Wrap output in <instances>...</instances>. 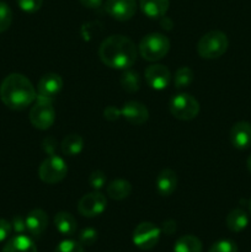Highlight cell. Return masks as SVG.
<instances>
[{"instance_id":"5b68a950","label":"cell","mask_w":251,"mask_h":252,"mask_svg":"<svg viewBox=\"0 0 251 252\" xmlns=\"http://www.w3.org/2000/svg\"><path fill=\"white\" fill-rule=\"evenodd\" d=\"M56 121V110L53 107V100L36 96L33 107L30 111V122L34 128L46 130L53 126Z\"/></svg>"},{"instance_id":"44dd1931","label":"cell","mask_w":251,"mask_h":252,"mask_svg":"<svg viewBox=\"0 0 251 252\" xmlns=\"http://www.w3.org/2000/svg\"><path fill=\"white\" fill-rule=\"evenodd\" d=\"M226 226L233 233H240L245 230L246 226L249 225V217L245 211L240 208H235L228 213L225 218Z\"/></svg>"},{"instance_id":"4fadbf2b","label":"cell","mask_w":251,"mask_h":252,"mask_svg":"<svg viewBox=\"0 0 251 252\" xmlns=\"http://www.w3.org/2000/svg\"><path fill=\"white\" fill-rule=\"evenodd\" d=\"M63 89V79L59 74L48 73L43 75L37 86V96L54 100L57 95Z\"/></svg>"},{"instance_id":"7c38bea8","label":"cell","mask_w":251,"mask_h":252,"mask_svg":"<svg viewBox=\"0 0 251 252\" xmlns=\"http://www.w3.org/2000/svg\"><path fill=\"white\" fill-rule=\"evenodd\" d=\"M121 115L133 126H140L149 118V111L139 101H127L121 108Z\"/></svg>"},{"instance_id":"277c9868","label":"cell","mask_w":251,"mask_h":252,"mask_svg":"<svg viewBox=\"0 0 251 252\" xmlns=\"http://www.w3.org/2000/svg\"><path fill=\"white\" fill-rule=\"evenodd\" d=\"M139 53L145 61L157 62L161 61L170 51V41L166 36L161 33H149L140 41Z\"/></svg>"},{"instance_id":"d590c367","label":"cell","mask_w":251,"mask_h":252,"mask_svg":"<svg viewBox=\"0 0 251 252\" xmlns=\"http://www.w3.org/2000/svg\"><path fill=\"white\" fill-rule=\"evenodd\" d=\"M80 4L83 5L84 7H88V9H98V7L102 6L103 0H79Z\"/></svg>"},{"instance_id":"5bb4252c","label":"cell","mask_w":251,"mask_h":252,"mask_svg":"<svg viewBox=\"0 0 251 252\" xmlns=\"http://www.w3.org/2000/svg\"><path fill=\"white\" fill-rule=\"evenodd\" d=\"M230 143L239 150H245L251 147V123L246 121L236 122L230 129Z\"/></svg>"},{"instance_id":"9a60e30c","label":"cell","mask_w":251,"mask_h":252,"mask_svg":"<svg viewBox=\"0 0 251 252\" xmlns=\"http://www.w3.org/2000/svg\"><path fill=\"white\" fill-rule=\"evenodd\" d=\"M25 220H26L27 233L34 239L39 238L48 226V216L43 209L36 208L31 211L27 214Z\"/></svg>"},{"instance_id":"3957f363","label":"cell","mask_w":251,"mask_h":252,"mask_svg":"<svg viewBox=\"0 0 251 252\" xmlns=\"http://www.w3.org/2000/svg\"><path fill=\"white\" fill-rule=\"evenodd\" d=\"M229 47L228 37L219 30L207 32L197 43V52L204 59H216L223 56Z\"/></svg>"},{"instance_id":"d4e9b609","label":"cell","mask_w":251,"mask_h":252,"mask_svg":"<svg viewBox=\"0 0 251 252\" xmlns=\"http://www.w3.org/2000/svg\"><path fill=\"white\" fill-rule=\"evenodd\" d=\"M194 79V73L189 66H180L174 76V85L176 89L188 88Z\"/></svg>"},{"instance_id":"4dcf8cb0","label":"cell","mask_w":251,"mask_h":252,"mask_svg":"<svg viewBox=\"0 0 251 252\" xmlns=\"http://www.w3.org/2000/svg\"><path fill=\"white\" fill-rule=\"evenodd\" d=\"M16 2L22 11L27 14H33L41 9L43 0H16Z\"/></svg>"},{"instance_id":"7a4b0ae2","label":"cell","mask_w":251,"mask_h":252,"mask_svg":"<svg viewBox=\"0 0 251 252\" xmlns=\"http://www.w3.org/2000/svg\"><path fill=\"white\" fill-rule=\"evenodd\" d=\"M36 96L34 86L30 79L22 74H9L0 84V98L10 110H25L34 102Z\"/></svg>"},{"instance_id":"603a6c76","label":"cell","mask_w":251,"mask_h":252,"mask_svg":"<svg viewBox=\"0 0 251 252\" xmlns=\"http://www.w3.org/2000/svg\"><path fill=\"white\" fill-rule=\"evenodd\" d=\"M202 241L194 235H184L174 244V252H202Z\"/></svg>"},{"instance_id":"30bf717a","label":"cell","mask_w":251,"mask_h":252,"mask_svg":"<svg viewBox=\"0 0 251 252\" xmlns=\"http://www.w3.org/2000/svg\"><path fill=\"white\" fill-rule=\"evenodd\" d=\"M105 10L117 21H128L137 12L135 0H106Z\"/></svg>"},{"instance_id":"2e32d148","label":"cell","mask_w":251,"mask_h":252,"mask_svg":"<svg viewBox=\"0 0 251 252\" xmlns=\"http://www.w3.org/2000/svg\"><path fill=\"white\" fill-rule=\"evenodd\" d=\"M157 191L160 196L169 197L175 192L177 186V176L171 169H164L157 177L155 181Z\"/></svg>"},{"instance_id":"f1b7e54d","label":"cell","mask_w":251,"mask_h":252,"mask_svg":"<svg viewBox=\"0 0 251 252\" xmlns=\"http://www.w3.org/2000/svg\"><path fill=\"white\" fill-rule=\"evenodd\" d=\"M79 243L83 246H91L97 241V231L94 228H84L79 233Z\"/></svg>"},{"instance_id":"836d02e7","label":"cell","mask_w":251,"mask_h":252,"mask_svg":"<svg viewBox=\"0 0 251 252\" xmlns=\"http://www.w3.org/2000/svg\"><path fill=\"white\" fill-rule=\"evenodd\" d=\"M11 231H12L11 223H9V221L5 220V219L0 218V243L6 240V239L10 236V234H11Z\"/></svg>"},{"instance_id":"d6986e66","label":"cell","mask_w":251,"mask_h":252,"mask_svg":"<svg viewBox=\"0 0 251 252\" xmlns=\"http://www.w3.org/2000/svg\"><path fill=\"white\" fill-rule=\"evenodd\" d=\"M54 226L64 236H71L78 229V223L73 214L69 212H59L54 217Z\"/></svg>"},{"instance_id":"cb8c5ba5","label":"cell","mask_w":251,"mask_h":252,"mask_svg":"<svg viewBox=\"0 0 251 252\" xmlns=\"http://www.w3.org/2000/svg\"><path fill=\"white\" fill-rule=\"evenodd\" d=\"M120 83L123 90L129 94H134L140 89V76L137 71L126 69L122 75H121Z\"/></svg>"},{"instance_id":"484cf974","label":"cell","mask_w":251,"mask_h":252,"mask_svg":"<svg viewBox=\"0 0 251 252\" xmlns=\"http://www.w3.org/2000/svg\"><path fill=\"white\" fill-rule=\"evenodd\" d=\"M12 22V11L9 5L4 1H0V33L9 30Z\"/></svg>"},{"instance_id":"8fae6325","label":"cell","mask_w":251,"mask_h":252,"mask_svg":"<svg viewBox=\"0 0 251 252\" xmlns=\"http://www.w3.org/2000/svg\"><path fill=\"white\" fill-rule=\"evenodd\" d=\"M147 84L154 90H164L169 86L171 80V73L167 66L161 64H152L144 71Z\"/></svg>"},{"instance_id":"4316f807","label":"cell","mask_w":251,"mask_h":252,"mask_svg":"<svg viewBox=\"0 0 251 252\" xmlns=\"http://www.w3.org/2000/svg\"><path fill=\"white\" fill-rule=\"evenodd\" d=\"M208 252H238V246H236V244L233 240L221 239V240L216 241L209 248Z\"/></svg>"},{"instance_id":"6da1fadb","label":"cell","mask_w":251,"mask_h":252,"mask_svg":"<svg viewBox=\"0 0 251 252\" xmlns=\"http://www.w3.org/2000/svg\"><path fill=\"white\" fill-rule=\"evenodd\" d=\"M98 57L106 66L112 69H129L135 63L138 49L132 39L122 34H112L98 47Z\"/></svg>"},{"instance_id":"e0dca14e","label":"cell","mask_w":251,"mask_h":252,"mask_svg":"<svg viewBox=\"0 0 251 252\" xmlns=\"http://www.w3.org/2000/svg\"><path fill=\"white\" fill-rule=\"evenodd\" d=\"M170 0H139V7L149 19H161L166 15Z\"/></svg>"},{"instance_id":"1f68e13d","label":"cell","mask_w":251,"mask_h":252,"mask_svg":"<svg viewBox=\"0 0 251 252\" xmlns=\"http://www.w3.org/2000/svg\"><path fill=\"white\" fill-rule=\"evenodd\" d=\"M11 226H12V230H14L16 234H25L27 231L26 220H25L24 217L21 216H15L14 218H12Z\"/></svg>"},{"instance_id":"ba28073f","label":"cell","mask_w":251,"mask_h":252,"mask_svg":"<svg viewBox=\"0 0 251 252\" xmlns=\"http://www.w3.org/2000/svg\"><path fill=\"white\" fill-rule=\"evenodd\" d=\"M161 229L150 221H143L133 231V244L140 250H152L157 245Z\"/></svg>"},{"instance_id":"8d00e7d4","label":"cell","mask_w":251,"mask_h":252,"mask_svg":"<svg viewBox=\"0 0 251 252\" xmlns=\"http://www.w3.org/2000/svg\"><path fill=\"white\" fill-rule=\"evenodd\" d=\"M246 165H248V169H249V171L251 172V154H250V157L248 158V161H246Z\"/></svg>"},{"instance_id":"8992f818","label":"cell","mask_w":251,"mask_h":252,"mask_svg":"<svg viewBox=\"0 0 251 252\" xmlns=\"http://www.w3.org/2000/svg\"><path fill=\"white\" fill-rule=\"evenodd\" d=\"M68 174V166L63 158L52 154L38 167V176L44 184L56 185L63 181Z\"/></svg>"},{"instance_id":"e575fe53","label":"cell","mask_w":251,"mask_h":252,"mask_svg":"<svg viewBox=\"0 0 251 252\" xmlns=\"http://www.w3.org/2000/svg\"><path fill=\"white\" fill-rule=\"evenodd\" d=\"M160 229H161L162 233H165L166 235H172V234L176 233L177 224L176 221L172 220V219H167V220H165L164 223H162L161 228Z\"/></svg>"},{"instance_id":"9c48e42d","label":"cell","mask_w":251,"mask_h":252,"mask_svg":"<svg viewBox=\"0 0 251 252\" xmlns=\"http://www.w3.org/2000/svg\"><path fill=\"white\" fill-rule=\"evenodd\" d=\"M107 207V199L101 192L95 191L85 194L78 203V212L86 218H94L105 212Z\"/></svg>"},{"instance_id":"74e56055","label":"cell","mask_w":251,"mask_h":252,"mask_svg":"<svg viewBox=\"0 0 251 252\" xmlns=\"http://www.w3.org/2000/svg\"><path fill=\"white\" fill-rule=\"evenodd\" d=\"M249 209H250V213H251V199L249 201Z\"/></svg>"},{"instance_id":"7402d4cb","label":"cell","mask_w":251,"mask_h":252,"mask_svg":"<svg viewBox=\"0 0 251 252\" xmlns=\"http://www.w3.org/2000/svg\"><path fill=\"white\" fill-rule=\"evenodd\" d=\"M84 139L79 134H69L63 139L61 144L62 153L65 157H76L83 152Z\"/></svg>"},{"instance_id":"52a82bcc","label":"cell","mask_w":251,"mask_h":252,"mask_svg":"<svg viewBox=\"0 0 251 252\" xmlns=\"http://www.w3.org/2000/svg\"><path fill=\"white\" fill-rule=\"evenodd\" d=\"M170 112L180 121H191L199 113V103L189 94H179L170 100Z\"/></svg>"},{"instance_id":"f546056e","label":"cell","mask_w":251,"mask_h":252,"mask_svg":"<svg viewBox=\"0 0 251 252\" xmlns=\"http://www.w3.org/2000/svg\"><path fill=\"white\" fill-rule=\"evenodd\" d=\"M54 252H85L84 246L79 241L74 240H63L58 244Z\"/></svg>"},{"instance_id":"ffe728a7","label":"cell","mask_w":251,"mask_h":252,"mask_svg":"<svg viewBox=\"0 0 251 252\" xmlns=\"http://www.w3.org/2000/svg\"><path fill=\"white\" fill-rule=\"evenodd\" d=\"M106 192H107V196L110 198L115 199V201H123L132 193V185L127 180H113L112 182L107 185Z\"/></svg>"},{"instance_id":"ac0fdd59","label":"cell","mask_w":251,"mask_h":252,"mask_svg":"<svg viewBox=\"0 0 251 252\" xmlns=\"http://www.w3.org/2000/svg\"><path fill=\"white\" fill-rule=\"evenodd\" d=\"M1 252H37V248L30 236L17 234L16 236L7 240Z\"/></svg>"},{"instance_id":"83f0119b","label":"cell","mask_w":251,"mask_h":252,"mask_svg":"<svg viewBox=\"0 0 251 252\" xmlns=\"http://www.w3.org/2000/svg\"><path fill=\"white\" fill-rule=\"evenodd\" d=\"M106 181H107L106 174L103 171H101V170H95L89 176V185L95 191H100L101 189H103V186L106 185Z\"/></svg>"},{"instance_id":"d6a6232c","label":"cell","mask_w":251,"mask_h":252,"mask_svg":"<svg viewBox=\"0 0 251 252\" xmlns=\"http://www.w3.org/2000/svg\"><path fill=\"white\" fill-rule=\"evenodd\" d=\"M103 117H105V120L110 121V122H115L118 118L122 117V115H121V110H118L117 107H115V106H107L103 110Z\"/></svg>"}]
</instances>
